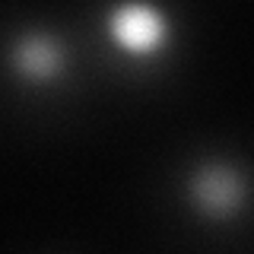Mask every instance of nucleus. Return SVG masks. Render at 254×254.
<instances>
[{
    "label": "nucleus",
    "instance_id": "1",
    "mask_svg": "<svg viewBox=\"0 0 254 254\" xmlns=\"http://www.w3.org/2000/svg\"><path fill=\"white\" fill-rule=\"evenodd\" d=\"M102 32L124 61L153 64L172 48L175 22L159 0H115L102 16Z\"/></svg>",
    "mask_w": 254,
    "mask_h": 254
},
{
    "label": "nucleus",
    "instance_id": "3",
    "mask_svg": "<svg viewBox=\"0 0 254 254\" xmlns=\"http://www.w3.org/2000/svg\"><path fill=\"white\" fill-rule=\"evenodd\" d=\"M13 76L32 89L58 86L70 70V48L67 42L51 29H26L13 38L6 51Z\"/></svg>",
    "mask_w": 254,
    "mask_h": 254
},
{
    "label": "nucleus",
    "instance_id": "2",
    "mask_svg": "<svg viewBox=\"0 0 254 254\" xmlns=\"http://www.w3.org/2000/svg\"><path fill=\"white\" fill-rule=\"evenodd\" d=\"M185 200L200 219L229 222L245 213L251 181L229 159H200L185 178Z\"/></svg>",
    "mask_w": 254,
    "mask_h": 254
}]
</instances>
